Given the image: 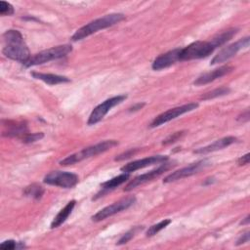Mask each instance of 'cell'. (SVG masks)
Here are the masks:
<instances>
[{
    "label": "cell",
    "instance_id": "obj_25",
    "mask_svg": "<svg viewBox=\"0 0 250 250\" xmlns=\"http://www.w3.org/2000/svg\"><path fill=\"white\" fill-rule=\"evenodd\" d=\"M142 229H143L142 227H134L133 229H131L130 230H128L126 233H124V234L120 237V239L117 241V244H118V245H122V244L127 243L129 240H131V239L134 237V235H135L139 230H142Z\"/></svg>",
    "mask_w": 250,
    "mask_h": 250
},
{
    "label": "cell",
    "instance_id": "obj_8",
    "mask_svg": "<svg viewBox=\"0 0 250 250\" xmlns=\"http://www.w3.org/2000/svg\"><path fill=\"white\" fill-rule=\"evenodd\" d=\"M136 202V197L135 196H128L126 198H122L111 205H108L99 212H97L94 216H92V220L94 222H100L102 220L106 219L107 217H110L118 212H121L123 210L128 209L130 206H132Z\"/></svg>",
    "mask_w": 250,
    "mask_h": 250
},
{
    "label": "cell",
    "instance_id": "obj_12",
    "mask_svg": "<svg viewBox=\"0 0 250 250\" xmlns=\"http://www.w3.org/2000/svg\"><path fill=\"white\" fill-rule=\"evenodd\" d=\"M209 165V161L204 159V160H200L197 161L195 163L189 164L188 166H186L180 170H177L169 175H167L164 179H163V183H171V182H175L178 180H181L183 178H187L189 176H192L196 173H198L199 171H201L202 169L206 168Z\"/></svg>",
    "mask_w": 250,
    "mask_h": 250
},
{
    "label": "cell",
    "instance_id": "obj_18",
    "mask_svg": "<svg viewBox=\"0 0 250 250\" xmlns=\"http://www.w3.org/2000/svg\"><path fill=\"white\" fill-rule=\"evenodd\" d=\"M31 75L33 78L41 80L49 85H57V84H61V83H67L70 81V79L65 76L52 74V73H42V72L33 71V72H31Z\"/></svg>",
    "mask_w": 250,
    "mask_h": 250
},
{
    "label": "cell",
    "instance_id": "obj_15",
    "mask_svg": "<svg viewBox=\"0 0 250 250\" xmlns=\"http://www.w3.org/2000/svg\"><path fill=\"white\" fill-rule=\"evenodd\" d=\"M232 70H233V67L230 65H222L218 68L213 69L212 71H209V72H206V73L200 75L199 77L196 78V80H194L193 84L198 86V85H204V84L210 83V82L231 72Z\"/></svg>",
    "mask_w": 250,
    "mask_h": 250
},
{
    "label": "cell",
    "instance_id": "obj_10",
    "mask_svg": "<svg viewBox=\"0 0 250 250\" xmlns=\"http://www.w3.org/2000/svg\"><path fill=\"white\" fill-rule=\"evenodd\" d=\"M249 37H244L239 39L238 41H236L235 43H232L225 48H223L212 60L210 64H217V63H221L224 62L228 60H229L230 58H232L238 51H240L243 48H246L249 46Z\"/></svg>",
    "mask_w": 250,
    "mask_h": 250
},
{
    "label": "cell",
    "instance_id": "obj_24",
    "mask_svg": "<svg viewBox=\"0 0 250 250\" xmlns=\"http://www.w3.org/2000/svg\"><path fill=\"white\" fill-rule=\"evenodd\" d=\"M171 223L170 219H165L155 225H152L151 227H149V229L146 230V236H152L154 234H156L157 232H159L161 229H165L169 224Z\"/></svg>",
    "mask_w": 250,
    "mask_h": 250
},
{
    "label": "cell",
    "instance_id": "obj_4",
    "mask_svg": "<svg viewBox=\"0 0 250 250\" xmlns=\"http://www.w3.org/2000/svg\"><path fill=\"white\" fill-rule=\"evenodd\" d=\"M72 51V46L68 44L60 45L56 47H52L50 49L41 51L34 56H32L29 61L24 63L25 66H31V65H38L45 62H48L53 60H58L61 58L65 57Z\"/></svg>",
    "mask_w": 250,
    "mask_h": 250
},
{
    "label": "cell",
    "instance_id": "obj_14",
    "mask_svg": "<svg viewBox=\"0 0 250 250\" xmlns=\"http://www.w3.org/2000/svg\"><path fill=\"white\" fill-rule=\"evenodd\" d=\"M180 51L181 48H176L169 52H166L160 56H158L152 62V69L161 70L163 68H167L172 64L180 62Z\"/></svg>",
    "mask_w": 250,
    "mask_h": 250
},
{
    "label": "cell",
    "instance_id": "obj_31",
    "mask_svg": "<svg viewBox=\"0 0 250 250\" xmlns=\"http://www.w3.org/2000/svg\"><path fill=\"white\" fill-rule=\"evenodd\" d=\"M249 234H250V232L249 231H246V232H244L243 234H241L240 236H239V238L236 240V245H241V244H243V243H246V242H248L249 241Z\"/></svg>",
    "mask_w": 250,
    "mask_h": 250
},
{
    "label": "cell",
    "instance_id": "obj_11",
    "mask_svg": "<svg viewBox=\"0 0 250 250\" xmlns=\"http://www.w3.org/2000/svg\"><path fill=\"white\" fill-rule=\"evenodd\" d=\"M175 164L173 163H167V162H164L162 165H160L158 168L154 169V170H151L147 173H145V174H142L138 177H136L135 179H133L131 182H129L127 184V186L124 188V191H130L132 190L133 188L139 187L140 185H143L145 183H147L157 177H159L161 174H163L164 172L168 171L170 168L174 167Z\"/></svg>",
    "mask_w": 250,
    "mask_h": 250
},
{
    "label": "cell",
    "instance_id": "obj_9",
    "mask_svg": "<svg viewBox=\"0 0 250 250\" xmlns=\"http://www.w3.org/2000/svg\"><path fill=\"white\" fill-rule=\"evenodd\" d=\"M198 107V104L197 103H189V104H184V105H181V106H177V107H173V108H170L164 112H162L161 114L157 115L150 123V127L151 128H154V127H157V126H160L168 121H171L172 119H175L177 118L178 116L184 114V113H187V112H189L195 108Z\"/></svg>",
    "mask_w": 250,
    "mask_h": 250
},
{
    "label": "cell",
    "instance_id": "obj_20",
    "mask_svg": "<svg viewBox=\"0 0 250 250\" xmlns=\"http://www.w3.org/2000/svg\"><path fill=\"white\" fill-rule=\"evenodd\" d=\"M130 177V174L129 173H123V174H120L103 184H101V188L102 189L104 190L103 192H101V194H104V192L108 191V190H111V189H114L115 188H117L118 186L122 185L123 183H125Z\"/></svg>",
    "mask_w": 250,
    "mask_h": 250
},
{
    "label": "cell",
    "instance_id": "obj_33",
    "mask_svg": "<svg viewBox=\"0 0 250 250\" xmlns=\"http://www.w3.org/2000/svg\"><path fill=\"white\" fill-rule=\"evenodd\" d=\"M249 157H250V154H249V153L244 154L243 156H241V157H239V158L237 159V164L240 165V166L248 164V163H249Z\"/></svg>",
    "mask_w": 250,
    "mask_h": 250
},
{
    "label": "cell",
    "instance_id": "obj_5",
    "mask_svg": "<svg viewBox=\"0 0 250 250\" xmlns=\"http://www.w3.org/2000/svg\"><path fill=\"white\" fill-rule=\"evenodd\" d=\"M215 48L210 41H196L185 48H181L180 62L197 60L208 57L213 53Z\"/></svg>",
    "mask_w": 250,
    "mask_h": 250
},
{
    "label": "cell",
    "instance_id": "obj_36",
    "mask_svg": "<svg viewBox=\"0 0 250 250\" xmlns=\"http://www.w3.org/2000/svg\"><path fill=\"white\" fill-rule=\"evenodd\" d=\"M213 182H215V179H214L213 177H212V178H208V179L203 183V185H208V184H210V183L212 184Z\"/></svg>",
    "mask_w": 250,
    "mask_h": 250
},
{
    "label": "cell",
    "instance_id": "obj_13",
    "mask_svg": "<svg viewBox=\"0 0 250 250\" xmlns=\"http://www.w3.org/2000/svg\"><path fill=\"white\" fill-rule=\"evenodd\" d=\"M167 160H168V156H166V155H153V156L135 160L128 164H125L124 166L121 167V171H123L124 173L130 174L131 172H134L136 170H139V169H142V168H145L149 165L156 164V163L166 162Z\"/></svg>",
    "mask_w": 250,
    "mask_h": 250
},
{
    "label": "cell",
    "instance_id": "obj_16",
    "mask_svg": "<svg viewBox=\"0 0 250 250\" xmlns=\"http://www.w3.org/2000/svg\"><path fill=\"white\" fill-rule=\"evenodd\" d=\"M236 140L237 139L235 137L228 136V137L222 138L220 140H217L214 143H212V144H210V145H208L204 147H200V148L194 150V153L206 154V153H209V152H213V151H216V150H219V149H222V148H225V147L230 146L231 144L235 143Z\"/></svg>",
    "mask_w": 250,
    "mask_h": 250
},
{
    "label": "cell",
    "instance_id": "obj_1",
    "mask_svg": "<svg viewBox=\"0 0 250 250\" xmlns=\"http://www.w3.org/2000/svg\"><path fill=\"white\" fill-rule=\"evenodd\" d=\"M4 47L2 53L5 57L20 62L21 63H26L31 58L29 49L25 44L21 33L15 29L7 30L3 34Z\"/></svg>",
    "mask_w": 250,
    "mask_h": 250
},
{
    "label": "cell",
    "instance_id": "obj_19",
    "mask_svg": "<svg viewBox=\"0 0 250 250\" xmlns=\"http://www.w3.org/2000/svg\"><path fill=\"white\" fill-rule=\"evenodd\" d=\"M76 201L75 200H70L58 214L57 216L54 218V220L51 223V229H56L58 227H60L62 223H64L66 221V219L68 218V216L71 214L74 206H75Z\"/></svg>",
    "mask_w": 250,
    "mask_h": 250
},
{
    "label": "cell",
    "instance_id": "obj_28",
    "mask_svg": "<svg viewBox=\"0 0 250 250\" xmlns=\"http://www.w3.org/2000/svg\"><path fill=\"white\" fill-rule=\"evenodd\" d=\"M13 14H14L13 6L6 1H0V15L1 16H11Z\"/></svg>",
    "mask_w": 250,
    "mask_h": 250
},
{
    "label": "cell",
    "instance_id": "obj_29",
    "mask_svg": "<svg viewBox=\"0 0 250 250\" xmlns=\"http://www.w3.org/2000/svg\"><path fill=\"white\" fill-rule=\"evenodd\" d=\"M185 131H180V132H175L171 135H169L165 140H163L162 144L163 145H170V144H173L175 142H177L179 139H181L184 135H185Z\"/></svg>",
    "mask_w": 250,
    "mask_h": 250
},
{
    "label": "cell",
    "instance_id": "obj_21",
    "mask_svg": "<svg viewBox=\"0 0 250 250\" xmlns=\"http://www.w3.org/2000/svg\"><path fill=\"white\" fill-rule=\"evenodd\" d=\"M236 32H237V28H229L228 30H225L222 33H220V34L216 35L215 37H213L210 40V43L216 49V48L224 45L228 41H229L236 34Z\"/></svg>",
    "mask_w": 250,
    "mask_h": 250
},
{
    "label": "cell",
    "instance_id": "obj_2",
    "mask_svg": "<svg viewBox=\"0 0 250 250\" xmlns=\"http://www.w3.org/2000/svg\"><path fill=\"white\" fill-rule=\"evenodd\" d=\"M125 19V16L120 13H114V14H109L105 15L103 18H99L97 20H94L87 23L86 25L82 26L76 32L71 36L72 41H78L82 40L85 37L97 32L98 30L104 29L106 27H109L115 23L120 22Z\"/></svg>",
    "mask_w": 250,
    "mask_h": 250
},
{
    "label": "cell",
    "instance_id": "obj_34",
    "mask_svg": "<svg viewBox=\"0 0 250 250\" xmlns=\"http://www.w3.org/2000/svg\"><path fill=\"white\" fill-rule=\"evenodd\" d=\"M144 105H145V104H137L133 105V106L130 108V111H136V110H139V109H141Z\"/></svg>",
    "mask_w": 250,
    "mask_h": 250
},
{
    "label": "cell",
    "instance_id": "obj_22",
    "mask_svg": "<svg viewBox=\"0 0 250 250\" xmlns=\"http://www.w3.org/2000/svg\"><path fill=\"white\" fill-rule=\"evenodd\" d=\"M23 194L34 199H40L44 194V188L38 184H31L24 188Z\"/></svg>",
    "mask_w": 250,
    "mask_h": 250
},
{
    "label": "cell",
    "instance_id": "obj_7",
    "mask_svg": "<svg viewBox=\"0 0 250 250\" xmlns=\"http://www.w3.org/2000/svg\"><path fill=\"white\" fill-rule=\"evenodd\" d=\"M127 98L126 95H118L112 98H109L107 100H105L104 102H103L102 104H100L99 105H97L91 112L89 119H88V125H94L98 122H100L104 115L115 105L121 104L125 99Z\"/></svg>",
    "mask_w": 250,
    "mask_h": 250
},
{
    "label": "cell",
    "instance_id": "obj_27",
    "mask_svg": "<svg viewBox=\"0 0 250 250\" xmlns=\"http://www.w3.org/2000/svg\"><path fill=\"white\" fill-rule=\"evenodd\" d=\"M44 137V134L42 132H38V133H27L25 136H23L21 138V142L25 143V144H30V143H34L36 141L41 140Z\"/></svg>",
    "mask_w": 250,
    "mask_h": 250
},
{
    "label": "cell",
    "instance_id": "obj_26",
    "mask_svg": "<svg viewBox=\"0 0 250 250\" xmlns=\"http://www.w3.org/2000/svg\"><path fill=\"white\" fill-rule=\"evenodd\" d=\"M0 248L2 250H14V249H21L25 248V245L22 242H16L15 240H6L0 244Z\"/></svg>",
    "mask_w": 250,
    "mask_h": 250
},
{
    "label": "cell",
    "instance_id": "obj_35",
    "mask_svg": "<svg viewBox=\"0 0 250 250\" xmlns=\"http://www.w3.org/2000/svg\"><path fill=\"white\" fill-rule=\"evenodd\" d=\"M249 222H250V216H249V215H247V216H246V218L240 222V224H241V225H248V224H249Z\"/></svg>",
    "mask_w": 250,
    "mask_h": 250
},
{
    "label": "cell",
    "instance_id": "obj_30",
    "mask_svg": "<svg viewBox=\"0 0 250 250\" xmlns=\"http://www.w3.org/2000/svg\"><path fill=\"white\" fill-rule=\"evenodd\" d=\"M138 150H139L138 148H132V149H129V150H127V151H125V152H123V153L119 154L118 156H116V157L114 158V160H115V161H121V160L127 159V158H130V157H131V156H133V155H134Z\"/></svg>",
    "mask_w": 250,
    "mask_h": 250
},
{
    "label": "cell",
    "instance_id": "obj_23",
    "mask_svg": "<svg viewBox=\"0 0 250 250\" xmlns=\"http://www.w3.org/2000/svg\"><path fill=\"white\" fill-rule=\"evenodd\" d=\"M229 92H230V89L229 87L224 86V87H220V88H217V89H214L210 92L205 93L203 96H201L200 99L203 100V101H207V100H211V99H214V98H217V97L228 95Z\"/></svg>",
    "mask_w": 250,
    "mask_h": 250
},
{
    "label": "cell",
    "instance_id": "obj_3",
    "mask_svg": "<svg viewBox=\"0 0 250 250\" xmlns=\"http://www.w3.org/2000/svg\"><path fill=\"white\" fill-rule=\"evenodd\" d=\"M117 144H118L117 141H114V140H106V141L101 142L99 144H96L94 146L85 147L82 150L65 157L64 159L60 161V164L62 166H67V165L75 164L77 162L82 161L83 159H86V158H89V157H92V156H96L100 153H103V152L112 148L113 146H117Z\"/></svg>",
    "mask_w": 250,
    "mask_h": 250
},
{
    "label": "cell",
    "instance_id": "obj_6",
    "mask_svg": "<svg viewBox=\"0 0 250 250\" xmlns=\"http://www.w3.org/2000/svg\"><path fill=\"white\" fill-rule=\"evenodd\" d=\"M78 181V176L76 174L64 171H52L43 179V182L47 185L57 186L64 188H73L77 185Z\"/></svg>",
    "mask_w": 250,
    "mask_h": 250
},
{
    "label": "cell",
    "instance_id": "obj_32",
    "mask_svg": "<svg viewBox=\"0 0 250 250\" xmlns=\"http://www.w3.org/2000/svg\"><path fill=\"white\" fill-rule=\"evenodd\" d=\"M249 117H250V115H249V109H246L244 112H242L240 115H238L237 116V121H239V122H247L248 120H249Z\"/></svg>",
    "mask_w": 250,
    "mask_h": 250
},
{
    "label": "cell",
    "instance_id": "obj_17",
    "mask_svg": "<svg viewBox=\"0 0 250 250\" xmlns=\"http://www.w3.org/2000/svg\"><path fill=\"white\" fill-rule=\"evenodd\" d=\"M8 129L3 133V136L6 137H17V138H22L25 136L27 131V126L25 122H15V121H8Z\"/></svg>",
    "mask_w": 250,
    "mask_h": 250
}]
</instances>
